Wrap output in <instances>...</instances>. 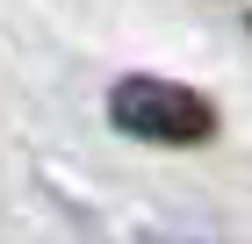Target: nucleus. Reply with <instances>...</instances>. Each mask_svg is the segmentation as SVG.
I'll return each mask as SVG.
<instances>
[{
  "instance_id": "nucleus-1",
  "label": "nucleus",
  "mask_w": 252,
  "mask_h": 244,
  "mask_svg": "<svg viewBox=\"0 0 252 244\" xmlns=\"http://www.w3.org/2000/svg\"><path fill=\"white\" fill-rule=\"evenodd\" d=\"M108 122H116L123 136H137V144H209L216 136V108L194 86H180V79H152V72H130L108 86Z\"/></svg>"
},
{
  "instance_id": "nucleus-2",
  "label": "nucleus",
  "mask_w": 252,
  "mask_h": 244,
  "mask_svg": "<svg viewBox=\"0 0 252 244\" xmlns=\"http://www.w3.org/2000/svg\"><path fill=\"white\" fill-rule=\"evenodd\" d=\"M144 244H202V237H144Z\"/></svg>"
},
{
  "instance_id": "nucleus-3",
  "label": "nucleus",
  "mask_w": 252,
  "mask_h": 244,
  "mask_svg": "<svg viewBox=\"0 0 252 244\" xmlns=\"http://www.w3.org/2000/svg\"><path fill=\"white\" fill-rule=\"evenodd\" d=\"M245 15H252V0H245Z\"/></svg>"
}]
</instances>
